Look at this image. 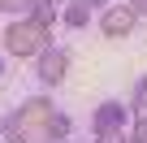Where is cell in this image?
I'll use <instances>...</instances> for the list:
<instances>
[{
    "label": "cell",
    "mask_w": 147,
    "mask_h": 143,
    "mask_svg": "<svg viewBox=\"0 0 147 143\" xmlns=\"http://www.w3.org/2000/svg\"><path fill=\"white\" fill-rule=\"evenodd\" d=\"M0 13H5V9H0Z\"/></svg>",
    "instance_id": "15"
},
{
    "label": "cell",
    "mask_w": 147,
    "mask_h": 143,
    "mask_svg": "<svg viewBox=\"0 0 147 143\" xmlns=\"http://www.w3.org/2000/svg\"><path fill=\"white\" fill-rule=\"evenodd\" d=\"M91 18H95V9L87 5V0H69V5L61 9V22H65L69 30H87V26H91Z\"/></svg>",
    "instance_id": "6"
},
{
    "label": "cell",
    "mask_w": 147,
    "mask_h": 143,
    "mask_svg": "<svg viewBox=\"0 0 147 143\" xmlns=\"http://www.w3.org/2000/svg\"><path fill=\"white\" fill-rule=\"evenodd\" d=\"M134 113H130V100H100L95 113H91V134H113V130H130Z\"/></svg>",
    "instance_id": "4"
},
{
    "label": "cell",
    "mask_w": 147,
    "mask_h": 143,
    "mask_svg": "<svg viewBox=\"0 0 147 143\" xmlns=\"http://www.w3.org/2000/svg\"><path fill=\"white\" fill-rule=\"evenodd\" d=\"M87 5H91V9L100 13V9H108V5H113V0H87Z\"/></svg>",
    "instance_id": "12"
},
{
    "label": "cell",
    "mask_w": 147,
    "mask_h": 143,
    "mask_svg": "<svg viewBox=\"0 0 147 143\" xmlns=\"http://www.w3.org/2000/svg\"><path fill=\"white\" fill-rule=\"evenodd\" d=\"M65 74H69V48H61V43H52V48H43L39 56H35V78L52 91V87H61L65 83Z\"/></svg>",
    "instance_id": "5"
},
{
    "label": "cell",
    "mask_w": 147,
    "mask_h": 143,
    "mask_svg": "<svg viewBox=\"0 0 147 143\" xmlns=\"http://www.w3.org/2000/svg\"><path fill=\"white\" fill-rule=\"evenodd\" d=\"M48 130H52V139H56V143H61V139H69V134H74V117H69V113H61V108H56V113H52V117H48Z\"/></svg>",
    "instance_id": "7"
},
{
    "label": "cell",
    "mask_w": 147,
    "mask_h": 143,
    "mask_svg": "<svg viewBox=\"0 0 147 143\" xmlns=\"http://www.w3.org/2000/svg\"><path fill=\"white\" fill-rule=\"evenodd\" d=\"M30 5H35V0H0V9H5V13H13V18L30 13Z\"/></svg>",
    "instance_id": "9"
},
{
    "label": "cell",
    "mask_w": 147,
    "mask_h": 143,
    "mask_svg": "<svg viewBox=\"0 0 147 143\" xmlns=\"http://www.w3.org/2000/svg\"><path fill=\"white\" fill-rule=\"evenodd\" d=\"M138 9L130 5V0H113L108 9H100V35L104 39H125V35H134L138 30Z\"/></svg>",
    "instance_id": "3"
},
{
    "label": "cell",
    "mask_w": 147,
    "mask_h": 143,
    "mask_svg": "<svg viewBox=\"0 0 147 143\" xmlns=\"http://www.w3.org/2000/svg\"><path fill=\"white\" fill-rule=\"evenodd\" d=\"M130 113L134 117H147V74L134 83V91H130Z\"/></svg>",
    "instance_id": "8"
},
{
    "label": "cell",
    "mask_w": 147,
    "mask_h": 143,
    "mask_svg": "<svg viewBox=\"0 0 147 143\" xmlns=\"http://www.w3.org/2000/svg\"><path fill=\"white\" fill-rule=\"evenodd\" d=\"M5 56H9V52H5V48H0V74H5Z\"/></svg>",
    "instance_id": "14"
},
{
    "label": "cell",
    "mask_w": 147,
    "mask_h": 143,
    "mask_svg": "<svg viewBox=\"0 0 147 143\" xmlns=\"http://www.w3.org/2000/svg\"><path fill=\"white\" fill-rule=\"evenodd\" d=\"M95 143H138V139H134L130 130H113V134H100Z\"/></svg>",
    "instance_id": "10"
},
{
    "label": "cell",
    "mask_w": 147,
    "mask_h": 143,
    "mask_svg": "<svg viewBox=\"0 0 147 143\" xmlns=\"http://www.w3.org/2000/svg\"><path fill=\"white\" fill-rule=\"evenodd\" d=\"M0 48H5L13 61H35L43 48H52V26H43L30 13H22V18H13L5 26V43Z\"/></svg>",
    "instance_id": "1"
},
{
    "label": "cell",
    "mask_w": 147,
    "mask_h": 143,
    "mask_svg": "<svg viewBox=\"0 0 147 143\" xmlns=\"http://www.w3.org/2000/svg\"><path fill=\"white\" fill-rule=\"evenodd\" d=\"M130 5H134V9H138V13H143V9H147V0H130Z\"/></svg>",
    "instance_id": "13"
},
{
    "label": "cell",
    "mask_w": 147,
    "mask_h": 143,
    "mask_svg": "<svg viewBox=\"0 0 147 143\" xmlns=\"http://www.w3.org/2000/svg\"><path fill=\"white\" fill-rule=\"evenodd\" d=\"M130 134H134L138 143H147V117H134V121H130Z\"/></svg>",
    "instance_id": "11"
},
{
    "label": "cell",
    "mask_w": 147,
    "mask_h": 143,
    "mask_svg": "<svg viewBox=\"0 0 147 143\" xmlns=\"http://www.w3.org/2000/svg\"><path fill=\"white\" fill-rule=\"evenodd\" d=\"M52 113H56L52 96H26V100H22L5 121H0V139H5V143H18L26 130H43Z\"/></svg>",
    "instance_id": "2"
}]
</instances>
